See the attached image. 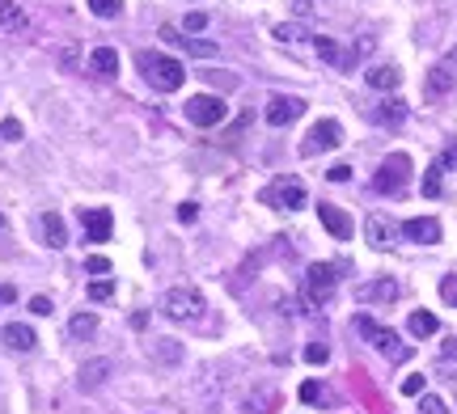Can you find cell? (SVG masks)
Segmentation results:
<instances>
[{"instance_id":"8","label":"cell","mask_w":457,"mask_h":414,"mask_svg":"<svg viewBox=\"0 0 457 414\" xmlns=\"http://www.w3.org/2000/svg\"><path fill=\"white\" fill-rule=\"evenodd\" d=\"M339 144H343V127H339L335 118H318V123L309 127V135H305L301 152H305V157H318V152H326V148H339Z\"/></svg>"},{"instance_id":"25","label":"cell","mask_w":457,"mask_h":414,"mask_svg":"<svg viewBox=\"0 0 457 414\" xmlns=\"http://www.w3.org/2000/svg\"><path fill=\"white\" fill-rule=\"evenodd\" d=\"M457 85V76L449 68H432V76H428V97H441V93H449Z\"/></svg>"},{"instance_id":"41","label":"cell","mask_w":457,"mask_h":414,"mask_svg":"<svg viewBox=\"0 0 457 414\" xmlns=\"http://www.w3.org/2000/svg\"><path fill=\"white\" fill-rule=\"evenodd\" d=\"M30 313H34V317H47V313H51V300H47V296H34V300H30Z\"/></svg>"},{"instance_id":"32","label":"cell","mask_w":457,"mask_h":414,"mask_svg":"<svg viewBox=\"0 0 457 414\" xmlns=\"http://www.w3.org/2000/svg\"><path fill=\"white\" fill-rule=\"evenodd\" d=\"M89 296H93V300H110V296H114V279H97V284H89Z\"/></svg>"},{"instance_id":"1","label":"cell","mask_w":457,"mask_h":414,"mask_svg":"<svg viewBox=\"0 0 457 414\" xmlns=\"http://www.w3.org/2000/svg\"><path fill=\"white\" fill-rule=\"evenodd\" d=\"M136 63H140L144 80H148L153 89H161V93H178V89L186 85V72H182V63H178L174 55H161V51H140V55H136Z\"/></svg>"},{"instance_id":"43","label":"cell","mask_w":457,"mask_h":414,"mask_svg":"<svg viewBox=\"0 0 457 414\" xmlns=\"http://www.w3.org/2000/svg\"><path fill=\"white\" fill-rule=\"evenodd\" d=\"M195 216H199V207H195V203H178V220H182V224H191Z\"/></svg>"},{"instance_id":"45","label":"cell","mask_w":457,"mask_h":414,"mask_svg":"<svg viewBox=\"0 0 457 414\" xmlns=\"http://www.w3.org/2000/svg\"><path fill=\"white\" fill-rule=\"evenodd\" d=\"M59 63L72 68V63H76V47H64V51H59Z\"/></svg>"},{"instance_id":"5","label":"cell","mask_w":457,"mask_h":414,"mask_svg":"<svg viewBox=\"0 0 457 414\" xmlns=\"http://www.w3.org/2000/svg\"><path fill=\"white\" fill-rule=\"evenodd\" d=\"M331 296H335V267L331 262H314L305 271V305L322 309V305H331Z\"/></svg>"},{"instance_id":"9","label":"cell","mask_w":457,"mask_h":414,"mask_svg":"<svg viewBox=\"0 0 457 414\" xmlns=\"http://www.w3.org/2000/svg\"><path fill=\"white\" fill-rule=\"evenodd\" d=\"M301 114H305V102H301V97L275 93V97L267 102V123H271V127H288V123H297Z\"/></svg>"},{"instance_id":"11","label":"cell","mask_w":457,"mask_h":414,"mask_svg":"<svg viewBox=\"0 0 457 414\" xmlns=\"http://www.w3.org/2000/svg\"><path fill=\"white\" fill-rule=\"evenodd\" d=\"M161 38H165L170 47H178V51H186V55H208V59H212V55L220 51L216 42H203V38H195V34H182L178 25H161Z\"/></svg>"},{"instance_id":"2","label":"cell","mask_w":457,"mask_h":414,"mask_svg":"<svg viewBox=\"0 0 457 414\" xmlns=\"http://www.w3.org/2000/svg\"><path fill=\"white\" fill-rule=\"evenodd\" d=\"M407 182H411V157H407V152H390V157L381 161L377 178H373V190H377V195H403Z\"/></svg>"},{"instance_id":"15","label":"cell","mask_w":457,"mask_h":414,"mask_svg":"<svg viewBox=\"0 0 457 414\" xmlns=\"http://www.w3.org/2000/svg\"><path fill=\"white\" fill-rule=\"evenodd\" d=\"M81 220H85V237H89V241H110L114 220H110V212H106V207H85V212H81Z\"/></svg>"},{"instance_id":"24","label":"cell","mask_w":457,"mask_h":414,"mask_svg":"<svg viewBox=\"0 0 457 414\" xmlns=\"http://www.w3.org/2000/svg\"><path fill=\"white\" fill-rule=\"evenodd\" d=\"M93 330H97V313H72V322H68L72 339H93Z\"/></svg>"},{"instance_id":"21","label":"cell","mask_w":457,"mask_h":414,"mask_svg":"<svg viewBox=\"0 0 457 414\" xmlns=\"http://www.w3.org/2000/svg\"><path fill=\"white\" fill-rule=\"evenodd\" d=\"M407 326H411V334H415V339H432V334L441 330V322H437V313H428V309H415Z\"/></svg>"},{"instance_id":"20","label":"cell","mask_w":457,"mask_h":414,"mask_svg":"<svg viewBox=\"0 0 457 414\" xmlns=\"http://www.w3.org/2000/svg\"><path fill=\"white\" fill-rule=\"evenodd\" d=\"M42 241L51 250H64L68 245V224L59 220V212H42Z\"/></svg>"},{"instance_id":"19","label":"cell","mask_w":457,"mask_h":414,"mask_svg":"<svg viewBox=\"0 0 457 414\" xmlns=\"http://www.w3.org/2000/svg\"><path fill=\"white\" fill-rule=\"evenodd\" d=\"M360 300H369V305H390V300H398V279H373V284H364V288H360Z\"/></svg>"},{"instance_id":"47","label":"cell","mask_w":457,"mask_h":414,"mask_svg":"<svg viewBox=\"0 0 457 414\" xmlns=\"http://www.w3.org/2000/svg\"><path fill=\"white\" fill-rule=\"evenodd\" d=\"M441 372H445L449 381H457V364H441Z\"/></svg>"},{"instance_id":"22","label":"cell","mask_w":457,"mask_h":414,"mask_svg":"<svg viewBox=\"0 0 457 414\" xmlns=\"http://www.w3.org/2000/svg\"><path fill=\"white\" fill-rule=\"evenodd\" d=\"M0 30H8V34H21L25 30V13L13 0H0Z\"/></svg>"},{"instance_id":"14","label":"cell","mask_w":457,"mask_h":414,"mask_svg":"<svg viewBox=\"0 0 457 414\" xmlns=\"http://www.w3.org/2000/svg\"><path fill=\"white\" fill-rule=\"evenodd\" d=\"M403 237H407V241H420V245H437V241H441V220L415 216V220L403 224Z\"/></svg>"},{"instance_id":"34","label":"cell","mask_w":457,"mask_h":414,"mask_svg":"<svg viewBox=\"0 0 457 414\" xmlns=\"http://www.w3.org/2000/svg\"><path fill=\"white\" fill-rule=\"evenodd\" d=\"M301 402H305V406L322 402V385H318V381H305V385H301Z\"/></svg>"},{"instance_id":"17","label":"cell","mask_w":457,"mask_h":414,"mask_svg":"<svg viewBox=\"0 0 457 414\" xmlns=\"http://www.w3.org/2000/svg\"><path fill=\"white\" fill-rule=\"evenodd\" d=\"M89 72H97V76H119V51L114 47H93L89 51Z\"/></svg>"},{"instance_id":"27","label":"cell","mask_w":457,"mask_h":414,"mask_svg":"<svg viewBox=\"0 0 457 414\" xmlns=\"http://www.w3.org/2000/svg\"><path fill=\"white\" fill-rule=\"evenodd\" d=\"M314 47H318V55H322L326 63H335V68H343V59H348V55H343V47H339L335 38H314Z\"/></svg>"},{"instance_id":"6","label":"cell","mask_w":457,"mask_h":414,"mask_svg":"<svg viewBox=\"0 0 457 414\" xmlns=\"http://www.w3.org/2000/svg\"><path fill=\"white\" fill-rule=\"evenodd\" d=\"M199 309H203V296H199L195 288H170V292L161 296V313H165L170 322H195Z\"/></svg>"},{"instance_id":"44","label":"cell","mask_w":457,"mask_h":414,"mask_svg":"<svg viewBox=\"0 0 457 414\" xmlns=\"http://www.w3.org/2000/svg\"><path fill=\"white\" fill-rule=\"evenodd\" d=\"M292 13L297 17H314V0H292Z\"/></svg>"},{"instance_id":"26","label":"cell","mask_w":457,"mask_h":414,"mask_svg":"<svg viewBox=\"0 0 457 414\" xmlns=\"http://www.w3.org/2000/svg\"><path fill=\"white\" fill-rule=\"evenodd\" d=\"M271 38H280V42H301V38H305V25H301V21H275V25H271Z\"/></svg>"},{"instance_id":"3","label":"cell","mask_w":457,"mask_h":414,"mask_svg":"<svg viewBox=\"0 0 457 414\" xmlns=\"http://www.w3.org/2000/svg\"><path fill=\"white\" fill-rule=\"evenodd\" d=\"M263 203L280 207V212H301L309 203V190H305L301 178H275L271 186H263Z\"/></svg>"},{"instance_id":"12","label":"cell","mask_w":457,"mask_h":414,"mask_svg":"<svg viewBox=\"0 0 457 414\" xmlns=\"http://www.w3.org/2000/svg\"><path fill=\"white\" fill-rule=\"evenodd\" d=\"M398 233H403V229H394L381 212H373V216L364 220V241H369L373 250H390V245L398 241Z\"/></svg>"},{"instance_id":"4","label":"cell","mask_w":457,"mask_h":414,"mask_svg":"<svg viewBox=\"0 0 457 414\" xmlns=\"http://www.w3.org/2000/svg\"><path fill=\"white\" fill-rule=\"evenodd\" d=\"M356 330H360V334H364V339L386 355V360H394V364H407V360H411V347H407V343H398V334H394V330H386V326H377L373 317H356Z\"/></svg>"},{"instance_id":"49","label":"cell","mask_w":457,"mask_h":414,"mask_svg":"<svg viewBox=\"0 0 457 414\" xmlns=\"http://www.w3.org/2000/svg\"><path fill=\"white\" fill-rule=\"evenodd\" d=\"M0 229H4V216H0Z\"/></svg>"},{"instance_id":"28","label":"cell","mask_w":457,"mask_h":414,"mask_svg":"<svg viewBox=\"0 0 457 414\" xmlns=\"http://www.w3.org/2000/svg\"><path fill=\"white\" fill-rule=\"evenodd\" d=\"M441 173H445V165H441V161L424 173V199H441Z\"/></svg>"},{"instance_id":"30","label":"cell","mask_w":457,"mask_h":414,"mask_svg":"<svg viewBox=\"0 0 457 414\" xmlns=\"http://www.w3.org/2000/svg\"><path fill=\"white\" fill-rule=\"evenodd\" d=\"M182 34H199V30H208V13H199V8H191L186 17H182V25H178Z\"/></svg>"},{"instance_id":"18","label":"cell","mask_w":457,"mask_h":414,"mask_svg":"<svg viewBox=\"0 0 457 414\" xmlns=\"http://www.w3.org/2000/svg\"><path fill=\"white\" fill-rule=\"evenodd\" d=\"M364 80H369L373 89H381V93H394V89L403 85V72H398L394 63H377V68L364 72Z\"/></svg>"},{"instance_id":"37","label":"cell","mask_w":457,"mask_h":414,"mask_svg":"<svg viewBox=\"0 0 457 414\" xmlns=\"http://www.w3.org/2000/svg\"><path fill=\"white\" fill-rule=\"evenodd\" d=\"M85 267H89V275H106V271H110V258H102V254H89V262H85Z\"/></svg>"},{"instance_id":"35","label":"cell","mask_w":457,"mask_h":414,"mask_svg":"<svg viewBox=\"0 0 457 414\" xmlns=\"http://www.w3.org/2000/svg\"><path fill=\"white\" fill-rule=\"evenodd\" d=\"M0 140H4V144L21 140V123H17V118H4V123H0Z\"/></svg>"},{"instance_id":"7","label":"cell","mask_w":457,"mask_h":414,"mask_svg":"<svg viewBox=\"0 0 457 414\" xmlns=\"http://www.w3.org/2000/svg\"><path fill=\"white\" fill-rule=\"evenodd\" d=\"M186 118H191L195 127H216V123L229 118V102L216 97V93H195V97L186 102Z\"/></svg>"},{"instance_id":"36","label":"cell","mask_w":457,"mask_h":414,"mask_svg":"<svg viewBox=\"0 0 457 414\" xmlns=\"http://www.w3.org/2000/svg\"><path fill=\"white\" fill-rule=\"evenodd\" d=\"M305 360H309V364H326V360H331V351H326L322 343H309V347H305Z\"/></svg>"},{"instance_id":"23","label":"cell","mask_w":457,"mask_h":414,"mask_svg":"<svg viewBox=\"0 0 457 414\" xmlns=\"http://www.w3.org/2000/svg\"><path fill=\"white\" fill-rule=\"evenodd\" d=\"M407 118V106L398 102V97H386L381 106H377V123H386V127H398Z\"/></svg>"},{"instance_id":"13","label":"cell","mask_w":457,"mask_h":414,"mask_svg":"<svg viewBox=\"0 0 457 414\" xmlns=\"http://www.w3.org/2000/svg\"><path fill=\"white\" fill-rule=\"evenodd\" d=\"M110 372H114V364H110V360H89V364H81V372H76V389H81V394H93V389H102V385L110 381Z\"/></svg>"},{"instance_id":"39","label":"cell","mask_w":457,"mask_h":414,"mask_svg":"<svg viewBox=\"0 0 457 414\" xmlns=\"http://www.w3.org/2000/svg\"><path fill=\"white\" fill-rule=\"evenodd\" d=\"M420 410H424V414H445V402H441V398H432V394H424Z\"/></svg>"},{"instance_id":"46","label":"cell","mask_w":457,"mask_h":414,"mask_svg":"<svg viewBox=\"0 0 457 414\" xmlns=\"http://www.w3.org/2000/svg\"><path fill=\"white\" fill-rule=\"evenodd\" d=\"M441 165H457V148H449V152L441 157Z\"/></svg>"},{"instance_id":"38","label":"cell","mask_w":457,"mask_h":414,"mask_svg":"<svg viewBox=\"0 0 457 414\" xmlns=\"http://www.w3.org/2000/svg\"><path fill=\"white\" fill-rule=\"evenodd\" d=\"M424 385H428L424 377H407V381H403V394H407V398H420V394H424Z\"/></svg>"},{"instance_id":"40","label":"cell","mask_w":457,"mask_h":414,"mask_svg":"<svg viewBox=\"0 0 457 414\" xmlns=\"http://www.w3.org/2000/svg\"><path fill=\"white\" fill-rule=\"evenodd\" d=\"M326 178H331V182H352V165H331Z\"/></svg>"},{"instance_id":"42","label":"cell","mask_w":457,"mask_h":414,"mask_svg":"<svg viewBox=\"0 0 457 414\" xmlns=\"http://www.w3.org/2000/svg\"><path fill=\"white\" fill-rule=\"evenodd\" d=\"M441 296L457 305V275H445V284H441Z\"/></svg>"},{"instance_id":"16","label":"cell","mask_w":457,"mask_h":414,"mask_svg":"<svg viewBox=\"0 0 457 414\" xmlns=\"http://www.w3.org/2000/svg\"><path fill=\"white\" fill-rule=\"evenodd\" d=\"M0 339H4V347H8V351H34V343H38V339H34V330H30L25 322H8V326L0 330Z\"/></svg>"},{"instance_id":"33","label":"cell","mask_w":457,"mask_h":414,"mask_svg":"<svg viewBox=\"0 0 457 414\" xmlns=\"http://www.w3.org/2000/svg\"><path fill=\"white\" fill-rule=\"evenodd\" d=\"M271 406H275V398H271V394H267V398H259V394H254V398L246 402V410H250V414H271Z\"/></svg>"},{"instance_id":"10","label":"cell","mask_w":457,"mask_h":414,"mask_svg":"<svg viewBox=\"0 0 457 414\" xmlns=\"http://www.w3.org/2000/svg\"><path fill=\"white\" fill-rule=\"evenodd\" d=\"M318 220H322V229H326L335 241H352V233H356L352 216H348L343 207H335V203H318Z\"/></svg>"},{"instance_id":"48","label":"cell","mask_w":457,"mask_h":414,"mask_svg":"<svg viewBox=\"0 0 457 414\" xmlns=\"http://www.w3.org/2000/svg\"><path fill=\"white\" fill-rule=\"evenodd\" d=\"M449 63H457V47H453V51H449Z\"/></svg>"},{"instance_id":"29","label":"cell","mask_w":457,"mask_h":414,"mask_svg":"<svg viewBox=\"0 0 457 414\" xmlns=\"http://www.w3.org/2000/svg\"><path fill=\"white\" fill-rule=\"evenodd\" d=\"M85 4H89V13H93V17H106V21L123 13V0H85Z\"/></svg>"},{"instance_id":"31","label":"cell","mask_w":457,"mask_h":414,"mask_svg":"<svg viewBox=\"0 0 457 414\" xmlns=\"http://www.w3.org/2000/svg\"><path fill=\"white\" fill-rule=\"evenodd\" d=\"M157 360H165V364H178V360H182V347H178V343H170V339H161V347H157Z\"/></svg>"}]
</instances>
